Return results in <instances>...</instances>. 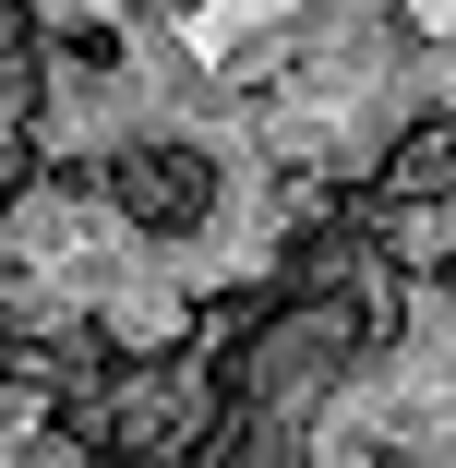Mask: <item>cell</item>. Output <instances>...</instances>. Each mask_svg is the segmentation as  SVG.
<instances>
[{"instance_id": "cell-1", "label": "cell", "mask_w": 456, "mask_h": 468, "mask_svg": "<svg viewBox=\"0 0 456 468\" xmlns=\"http://www.w3.org/2000/svg\"><path fill=\"white\" fill-rule=\"evenodd\" d=\"M109 205H121V229H144V240H193V229L217 217V168H205L193 144H121V156H109Z\"/></svg>"}, {"instance_id": "cell-2", "label": "cell", "mask_w": 456, "mask_h": 468, "mask_svg": "<svg viewBox=\"0 0 456 468\" xmlns=\"http://www.w3.org/2000/svg\"><path fill=\"white\" fill-rule=\"evenodd\" d=\"M373 193H385V205H444V193H456V109H420V121L385 144Z\"/></svg>"}, {"instance_id": "cell-3", "label": "cell", "mask_w": 456, "mask_h": 468, "mask_svg": "<svg viewBox=\"0 0 456 468\" xmlns=\"http://www.w3.org/2000/svg\"><path fill=\"white\" fill-rule=\"evenodd\" d=\"M37 48H48V13H37V0H0V133H25L37 121Z\"/></svg>"}, {"instance_id": "cell-4", "label": "cell", "mask_w": 456, "mask_h": 468, "mask_svg": "<svg viewBox=\"0 0 456 468\" xmlns=\"http://www.w3.org/2000/svg\"><path fill=\"white\" fill-rule=\"evenodd\" d=\"M72 372H84V360H72L60 336H37V324H0V397H60Z\"/></svg>"}, {"instance_id": "cell-5", "label": "cell", "mask_w": 456, "mask_h": 468, "mask_svg": "<svg viewBox=\"0 0 456 468\" xmlns=\"http://www.w3.org/2000/svg\"><path fill=\"white\" fill-rule=\"evenodd\" d=\"M25 193H37V144H25V133H0V217H13Z\"/></svg>"}, {"instance_id": "cell-6", "label": "cell", "mask_w": 456, "mask_h": 468, "mask_svg": "<svg viewBox=\"0 0 456 468\" xmlns=\"http://www.w3.org/2000/svg\"><path fill=\"white\" fill-rule=\"evenodd\" d=\"M60 48H72V60H84V72H121V25H72V37H60Z\"/></svg>"}]
</instances>
